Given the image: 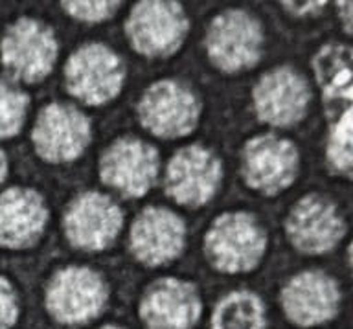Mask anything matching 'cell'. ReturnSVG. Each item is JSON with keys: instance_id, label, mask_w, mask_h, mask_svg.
I'll use <instances>...</instances> for the list:
<instances>
[{"instance_id": "cell-14", "label": "cell", "mask_w": 353, "mask_h": 329, "mask_svg": "<svg viewBox=\"0 0 353 329\" xmlns=\"http://www.w3.org/2000/svg\"><path fill=\"white\" fill-rule=\"evenodd\" d=\"M289 241L303 254H324L346 234V223L331 201L305 195L289 212L285 221Z\"/></svg>"}, {"instance_id": "cell-15", "label": "cell", "mask_w": 353, "mask_h": 329, "mask_svg": "<svg viewBox=\"0 0 353 329\" xmlns=\"http://www.w3.org/2000/svg\"><path fill=\"white\" fill-rule=\"evenodd\" d=\"M123 225L121 208L110 197L98 192L83 193L65 214L68 241L83 250H103L110 247Z\"/></svg>"}, {"instance_id": "cell-25", "label": "cell", "mask_w": 353, "mask_h": 329, "mask_svg": "<svg viewBox=\"0 0 353 329\" xmlns=\"http://www.w3.org/2000/svg\"><path fill=\"white\" fill-rule=\"evenodd\" d=\"M6 175H8V160H6L4 151L0 149V184L4 182Z\"/></svg>"}, {"instance_id": "cell-23", "label": "cell", "mask_w": 353, "mask_h": 329, "mask_svg": "<svg viewBox=\"0 0 353 329\" xmlns=\"http://www.w3.org/2000/svg\"><path fill=\"white\" fill-rule=\"evenodd\" d=\"M17 297L13 287L6 278L0 276V329H11L17 322Z\"/></svg>"}, {"instance_id": "cell-3", "label": "cell", "mask_w": 353, "mask_h": 329, "mask_svg": "<svg viewBox=\"0 0 353 329\" xmlns=\"http://www.w3.org/2000/svg\"><path fill=\"white\" fill-rule=\"evenodd\" d=\"M59 44L52 28L35 19H19L6 30L0 54L13 79L37 83L48 76L57 59Z\"/></svg>"}, {"instance_id": "cell-19", "label": "cell", "mask_w": 353, "mask_h": 329, "mask_svg": "<svg viewBox=\"0 0 353 329\" xmlns=\"http://www.w3.org/2000/svg\"><path fill=\"white\" fill-rule=\"evenodd\" d=\"M48 223L44 199L28 188H11L0 195V245L28 248L43 236Z\"/></svg>"}, {"instance_id": "cell-26", "label": "cell", "mask_w": 353, "mask_h": 329, "mask_svg": "<svg viewBox=\"0 0 353 329\" xmlns=\"http://www.w3.org/2000/svg\"><path fill=\"white\" fill-rule=\"evenodd\" d=\"M101 329H120V328H116V326H105V328Z\"/></svg>"}, {"instance_id": "cell-11", "label": "cell", "mask_w": 353, "mask_h": 329, "mask_svg": "<svg viewBox=\"0 0 353 329\" xmlns=\"http://www.w3.org/2000/svg\"><path fill=\"white\" fill-rule=\"evenodd\" d=\"M159 175V153L138 138L110 143L99 160V179L123 197H142Z\"/></svg>"}, {"instance_id": "cell-5", "label": "cell", "mask_w": 353, "mask_h": 329, "mask_svg": "<svg viewBox=\"0 0 353 329\" xmlns=\"http://www.w3.org/2000/svg\"><path fill=\"white\" fill-rule=\"evenodd\" d=\"M188 26V17L179 2L145 0L131 10L125 33L138 54L168 57L182 46Z\"/></svg>"}, {"instance_id": "cell-20", "label": "cell", "mask_w": 353, "mask_h": 329, "mask_svg": "<svg viewBox=\"0 0 353 329\" xmlns=\"http://www.w3.org/2000/svg\"><path fill=\"white\" fill-rule=\"evenodd\" d=\"M265 309L256 295L248 291L230 292L217 303L212 329H263Z\"/></svg>"}, {"instance_id": "cell-2", "label": "cell", "mask_w": 353, "mask_h": 329, "mask_svg": "<svg viewBox=\"0 0 353 329\" xmlns=\"http://www.w3.org/2000/svg\"><path fill=\"white\" fill-rule=\"evenodd\" d=\"M267 248V234L258 221L245 212L223 214L204 237V254L212 267L237 275L256 269Z\"/></svg>"}, {"instance_id": "cell-17", "label": "cell", "mask_w": 353, "mask_h": 329, "mask_svg": "<svg viewBox=\"0 0 353 329\" xmlns=\"http://www.w3.org/2000/svg\"><path fill=\"white\" fill-rule=\"evenodd\" d=\"M287 319L302 328L324 324L339 313L341 291L333 278L319 270L294 276L281 291Z\"/></svg>"}, {"instance_id": "cell-4", "label": "cell", "mask_w": 353, "mask_h": 329, "mask_svg": "<svg viewBox=\"0 0 353 329\" xmlns=\"http://www.w3.org/2000/svg\"><path fill=\"white\" fill-rule=\"evenodd\" d=\"M125 79V66L105 44L90 43L70 55L65 66L66 90L87 105L114 99Z\"/></svg>"}, {"instance_id": "cell-24", "label": "cell", "mask_w": 353, "mask_h": 329, "mask_svg": "<svg viewBox=\"0 0 353 329\" xmlns=\"http://www.w3.org/2000/svg\"><path fill=\"white\" fill-rule=\"evenodd\" d=\"M339 15H341L342 22H344V28L346 32H352V2H339Z\"/></svg>"}, {"instance_id": "cell-21", "label": "cell", "mask_w": 353, "mask_h": 329, "mask_svg": "<svg viewBox=\"0 0 353 329\" xmlns=\"http://www.w3.org/2000/svg\"><path fill=\"white\" fill-rule=\"evenodd\" d=\"M30 99L11 83L0 81V138L15 137L26 120Z\"/></svg>"}, {"instance_id": "cell-9", "label": "cell", "mask_w": 353, "mask_h": 329, "mask_svg": "<svg viewBox=\"0 0 353 329\" xmlns=\"http://www.w3.org/2000/svg\"><path fill=\"white\" fill-rule=\"evenodd\" d=\"M90 120L79 109L65 103L44 107L32 132L37 154L52 164L76 160L90 143Z\"/></svg>"}, {"instance_id": "cell-6", "label": "cell", "mask_w": 353, "mask_h": 329, "mask_svg": "<svg viewBox=\"0 0 353 329\" xmlns=\"http://www.w3.org/2000/svg\"><path fill=\"white\" fill-rule=\"evenodd\" d=\"M201 101L192 88L179 81H154L138 103V118L159 138H182L197 127Z\"/></svg>"}, {"instance_id": "cell-13", "label": "cell", "mask_w": 353, "mask_h": 329, "mask_svg": "<svg viewBox=\"0 0 353 329\" xmlns=\"http://www.w3.org/2000/svg\"><path fill=\"white\" fill-rule=\"evenodd\" d=\"M252 96L256 114L263 123L291 127L307 112L311 90L296 70L278 66L259 77Z\"/></svg>"}, {"instance_id": "cell-18", "label": "cell", "mask_w": 353, "mask_h": 329, "mask_svg": "<svg viewBox=\"0 0 353 329\" xmlns=\"http://www.w3.org/2000/svg\"><path fill=\"white\" fill-rule=\"evenodd\" d=\"M186 226L181 217L165 208L142 210L131 226V250L149 267H159L181 256Z\"/></svg>"}, {"instance_id": "cell-16", "label": "cell", "mask_w": 353, "mask_h": 329, "mask_svg": "<svg viewBox=\"0 0 353 329\" xmlns=\"http://www.w3.org/2000/svg\"><path fill=\"white\" fill-rule=\"evenodd\" d=\"M201 317V298L193 283L162 278L143 295L140 319L145 329H192Z\"/></svg>"}, {"instance_id": "cell-1", "label": "cell", "mask_w": 353, "mask_h": 329, "mask_svg": "<svg viewBox=\"0 0 353 329\" xmlns=\"http://www.w3.org/2000/svg\"><path fill=\"white\" fill-rule=\"evenodd\" d=\"M314 74L319 79L327 123V164L335 173H352V50L342 44H330L314 57Z\"/></svg>"}, {"instance_id": "cell-10", "label": "cell", "mask_w": 353, "mask_h": 329, "mask_svg": "<svg viewBox=\"0 0 353 329\" xmlns=\"http://www.w3.org/2000/svg\"><path fill=\"white\" fill-rule=\"evenodd\" d=\"M243 179L263 195H278L291 186L298 175V149L274 134L248 140L243 149Z\"/></svg>"}, {"instance_id": "cell-12", "label": "cell", "mask_w": 353, "mask_h": 329, "mask_svg": "<svg viewBox=\"0 0 353 329\" xmlns=\"http://www.w3.org/2000/svg\"><path fill=\"white\" fill-rule=\"evenodd\" d=\"M223 179V166L203 146H188L173 154L165 171V193L175 203L199 208L214 197Z\"/></svg>"}, {"instance_id": "cell-7", "label": "cell", "mask_w": 353, "mask_h": 329, "mask_svg": "<svg viewBox=\"0 0 353 329\" xmlns=\"http://www.w3.org/2000/svg\"><path fill=\"white\" fill-rule=\"evenodd\" d=\"M210 61L223 72H241L261 57L263 32L245 10H226L215 17L206 33Z\"/></svg>"}, {"instance_id": "cell-8", "label": "cell", "mask_w": 353, "mask_h": 329, "mask_svg": "<svg viewBox=\"0 0 353 329\" xmlns=\"http://www.w3.org/2000/svg\"><path fill=\"white\" fill-rule=\"evenodd\" d=\"M109 298L107 283L87 267H68L52 278L46 289V308L63 324H83L103 311Z\"/></svg>"}, {"instance_id": "cell-22", "label": "cell", "mask_w": 353, "mask_h": 329, "mask_svg": "<svg viewBox=\"0 0 353 329\" xmlns=\"http://www.w3.org/2000/svg\"><path fill=\"white\" fill-rule=\"evenodd\" d=\"M61 6L76 21L92 24V22H103L110 19L121 4L120 2H107V0L103 2H77L74 0V2H61Z\"/></svg>"}]
</instances>
